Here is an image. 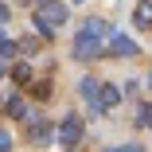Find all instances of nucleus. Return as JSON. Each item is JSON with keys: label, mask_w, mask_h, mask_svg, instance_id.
<instances>
[{"label": "nucleus", "mask_w": 152, "mask_h": 152, "mask_svg": "<svg viewBox=\"0 0 152 152\" xmlns=\"http://www.w3.org/2000/svg\"><path fill=\"white\" fill-rule=\"evenodd\" d=\"M105 47L98 43V39H90V35H78L74 39V58H98Z\"/></svg>", "instance_id": "nucleus-4"}, {"label": "nucleus", "mask_w": 152, "mask_h": 152, "mask_svg": "<svg viewBox=\"0 0 152 152\" xmlns=\"http://www.w3.org/2000/svg\"><path fill=\"white\" fill-rule=\"evenodd\" d=\"M98 90H102V86H98L94 78H82V82H78V94L86 98V105L94 109V113H102V105H98Z\"/></svg>", "instance_id": "nucleus-6"}, {"label": "nucleus", "mask_w": 152, "mask_h": 152, "mask_svg": "<svg viewBox=\"0 0 152 152\" xmlns=\"http://www.w3.org/2000/svg\"><path fill=\"white\" fill-rule=\"evenodd\" d=\"M133 20H137V27H148V23H152V4H140Z\"/></svg>", "instance_id": "nucleus-8"}, {"label": "nucleus", "mask_w": 152, "mask_h": 152, "mask_svg": "<svg viewBox=\"0 0 152 152\" xmlns=\"http://www.w3.org/2000/svg\"><path fill=\"white\" fill-rule=\"evenodd\" d=\"M8 148H12V137H8L4 129H0V152H8Z\"/></svg>", "instance_id": "nucleus-12"}, {"label": "nucleus", "mask_w": 152, "mask_h": 152, "mask_svg": "<svg viewBox=\"0 0 152 152\" xmlns=\"http://www.w3.org/2000/svg\"><path fill=\"white\" fill-rule=\"evenodd\" d=\"M12 74H16V82H27V78H31V66H27V63H20Z\"/></svg>", "instance_id": "nucleus-11"}, {"label": "nucleus", "mask_w": 152, "mask_h": 152, "mask_svg": "<svg viewBox=\"0 0 152 152\" xmlns=\"http://www.w3.org/2000/svg\"><path fill=\"white\" fill-rule=\"evenodd\" d=\"M31 140H51V129H47V121H35V125H31Z\"/></svg>", "instance_id": "nucleus-7"}, {"label": "nucleus", "mask_w": 152, "mask_h": 152, "mask_svg": "<svg viewBox=\"0 0 152 152\" xmlns=\"http://www.w3.org/2000/svg\"><path fill=\"white\" fill-rule=\"evenodd\" d=\"M137 125H140V129H152V105H140V113H137Z\"/></svg>", "instance_id": "nucleus-9"}, {"label": "nucleus", "mask_w": 152, "mask_h": 152, "mask_svg": "<svg viewBox=\"0 0 152 152\" xmlns=\"http://www.w3.org/2000/svg\"><path fill=\"white\" fill-rule=\"evenodd\" d=\"M55 137L63 140V144H78V137H82V121H78V117H63V125L55 129Z\"/></svg>", "instance_id": "nucleus-2"}, {"label": "nucleus", "mask_w": 152, "mask_h": 152, "mask_svg": "<svg viewBox=\"0 0 152 152\" xmlns=\"http://www.w3.org/2000/svg\"><path fill=\"white\" fill-rule=\"evenodd\" d=\"M148 90H152V74H148Z\"/></svg>", "instance_id": "nucleus-16"}, {"label": "nucleus", "mask_w": 152, "mask_h": 152, "mask_svg": "<svg viewBox=\"0 0 152 152\" xmlns=\"http://www.w3.org/2000/svg\"><path fill=\"white\" fill-rule=\"evenodd\" d=\"M109 31H113V27H109L105 20H98V16H94V20H86V23H82V31H78V35H90V39H98V43H102Z\"/></svg>", "instance_id": "nucleus-5"}, {"label": "nucleus", "mask_w": 152, "mask_h": 152, "mask_svg": "<svg viewBox=\"0 0 152 152\" xmlns=\"http://www.w3.org/2000/svg\"><path fill=\"white\" fill-rule=\"evenodd\" d=\"M78 4H86V0H78Z\"/></svg>", "instance_id": "nucleus-18"}, {"label": "nucleus", "mask_w": 152, "mask_h": 152, "mask_svg": "<svg viewBox=\"0 0 152 152\" xmlns=\"http://www.w3.org/2000/svg\"><path fill=\"white\" fill-rule=\"evenodd\" d=\"M35 20H43L51 31H55V27H63V23H66V4H58V0H39Z\"/></svg>", "instance_id": "nucleus-1"}, {"label": "nucleus", "mask_w": 152, "mask_h": 152, "mask_svg": "<svg viewBox=\"0 0 152 152\" xmlns=\"http://www.w3.org/2000/svg\"><path fill=\"white\" fill-rule=\"evenodd\" d=\"M105 152H140V144H121V148H105Z\"/></svg>", "instance_id": "nucleus-13"}, {"label": "nucleus", "mask_w": 152, "mask_h": 152, "mask_svg": "<svg viewBox=\"0 0 152 152\" xmlns=\"http://www.w3.org/2000/svg\"><path fill=\"white\" fill-rule=\"evenodd\" d=\"M109 51L121 55V58H137V55H140V47H137L129 35H117V31H113V39H109Z\"/></svg>", "instance_id": "nucleus-3"}, {"label": "nucleus", "mask_w": 152, "mask_h": 152, "mask_svg": "<svg viewBox=\"0 0 152 152\" xmlns=\"http://www.w3.org/2000/svg\"><path fill=\"white\" fill-rule=\"evenodd\" d=\"M0 43H4V35H0Z\"/></svg>", "instance_id": "nucleus-17"}, {"label": "nucleus", "mask_w": 152, "mask_h": 152, "mask_svg": "<svg viewBox=\"0 0 152 152\" xmlns=\"http://www.w3.org/2000/svg\"><path fill=\"white\" fill-rule=\"evenodd\" d=\"M4 20H8V8H4V4H0V23H4Z\"/></svg>", "instance_id": "nucleus-14"}, {"label": "nucleus", "mask_w": 152, "mask_h": 152, "mask_svg": "<svg viewBox=\"0 0 152 152\" xmlns=\"http://www.w3.org/2000/svg\"><path fill=\"white\" fill-rule=\"evenodd\" d=\"M8 113H12V117H27V105H23V98H12V102H8Z\"/></svg>", "instance_id": "nucleus-10"}, {"label": "nucleus", "mask_w": 152, "mask_h": 152, "mask_svg": "<svg viewBox=\"0 0 152 152\" xmlns=\"http://www.w3.org/2000/svg\"><path fill=\"white\" fill-rule=\"evenodd\" d=\"M4 70H8V66H4V63H0V78H4Z\"/></svg>", "instance_id": "nucleus-15"}]
</instances>
